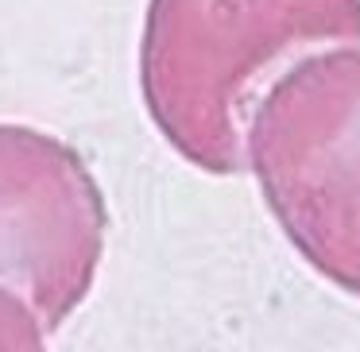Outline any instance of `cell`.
Instances as JSON below:
<instances>
[{
  "mask_svg": "<svg viewBox=\"0 0 360 352\" xmlns=\"http://www.w3.org/2000/svg\"><path fill=\"white\" fill-rule=\"evenodd\" d=\"M47 337L39 313L16 290L0 287V352H47Z\"/></svg>",
  "mask_w": 360,
  "mask_h": 352,
  "instance_id": "cell-4",
  "label": "cell"
},
{
  "mask_svg": "<svg viewBox=\"0 0 360 352\" xmlns=\"http://www.w3.org/2000/svg\"><path fill=\"white\" fill-rule=\"evenodd\" d=\"M326 47H360V0H148L140 93L171 151L225 178L267 86Z\"/></svg>",
  "mask_w": 360,
  "mask_h": 352,
  "instance_id": "cell-1",
  "label": "cell"
},
{
  "mask_svg": "<svg viewBox=\"0 0 360 352\" xmlns=\"http://www.w3.org/2000/svg\"><path fill=\"white\" fill-rule=\"evenodd\" d=\"M244 171L314 275L360 298V47H326L252 109Z\"/></svg>",
  "mask_w": 360,
  "mask_h": 352,
  "instance_id": "cell-2",
  "label": "cell"
},
{
  "mask_svg": "<svg viewBox=\"0 0 360 352\" xmlns=\"http://www.w3.org/2000/svg\"><path fill=\"white\" fill-rule=\"evenodd\" d=\"M109 205L66 140L0 124V287L58 333L89 298L105 259Z\"/></svg>",
  "mask_w": 360,
  "mask_h": 352,
  "instance_id": "cell-3",
  "label": "cell"
}]
</instances>
